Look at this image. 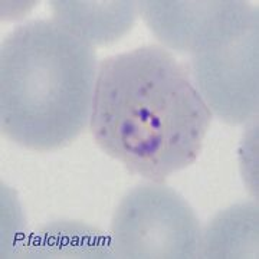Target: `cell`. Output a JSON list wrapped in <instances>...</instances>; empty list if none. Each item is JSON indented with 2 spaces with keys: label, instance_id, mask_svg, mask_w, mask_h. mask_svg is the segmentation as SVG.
Segmentation results:
<instances>
[{
  "label": "cell",
  "instance_id": "1",
  "mask_svg": "<svg viewBox=\"0 0 259 259\" xmlns=\"http://www.w3.org/2000/svg\"><path fill=\"white\" fill-rule=\"evenodd\" d=\"M210 121L189 68L164 47L136 48L98 66L90 130L95 144L133 175L164 185L192 166Z\"/></svg>",
  "mask_w": 259,
  "mask_h": 259
},
{
  "label": "cell",
  "instance_id": "5",
  "mask_svg": "<svg viewBox=\"0 0 259 259\" xmlns=\"http://www.w3.org/2000/svg\"><path fill=\"white\" fill-rule=\"evenodd\" d=\"M141 16L167 47L197 54L258 28V9L243 2H140Z\"/></svg>",
  "mask_w": 259,
  "mask_h": 259
},
{
  "label": "cell",
  "instance_id": "4",
  "mask_svg": "<svg viewBox=\"0 0 259 259\" xmlns=\"http://www.w3.org/2000/svg\"><path fill=\"white\" fill-rule=\"evenodd\" d=\"M192 74L221 120L241 124L258 114V28L193 54Z\"/></svg>",
  "mask_w": 259,
  "mask_h": 259
},
{
  "label": "cell",
  "instance_id": "3",
  "mask_svg": "<svg viewBox=\"0 0 259 259\" xmlns=\"http://www.w3.org/2000/svg\"><path fill=\"white\" fill-rule=\"evenodd\" d=\"M120 258H196L202 255L199 221L182 196L160 183L131 190L111 225Z\"/></svg>",
  "mask_w": 259,
  "mask_h": 259
},
{
  "label": "cell",
  "instance_id": "6",
  "mask_svg": "<svg viewBox=\"0 0 259 259\" xmlns=\"http://www.w3.org/2000/svg\"><path fill=\"white\" fill-rule=\"evenodd\" d=\"M54 20L93 47L120 39L131 29L136 16V2H51Z\"/></svg>",
  "mask_w": 259,
  "mask_h": 259
},
{
  "label": "cell",
  "instance_id": "2",
  "mask_svg": "<svg viewBox=\"0 0 259 259\" xmlns=\"http://www.w3.org/2000/svg\"><path fill=\"white\" fill-rule=\"evenodd\" d=\"M91 45L55 20L16 28L0 52V128L22 147L48 153L90 122L97 79Z\"/></svg>",
  "mask_w": 259,
  "mask_h": 259
}]
</instances>
